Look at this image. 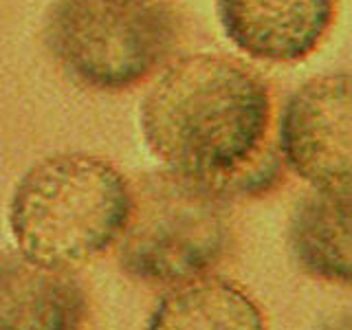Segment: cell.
<instances>
[{"mask_svg": "<svg viewBox=\"0 0 352 330\" xmlns=\"http://www.w3.org/2000/svg\"><path fill=\"white\" fill-rule=\"evenodd\" d=\"M267 80L236 58L190 53L163 66L139 106L146 148L165 170L216 187L271 148Z\"/></svg>", "mask_w": 352, "mask_h": 330, "instance_id": "1", "label": "cell"}, {"mask_svg": "<svg viewBox=\"0 0 352 330\" xmlns=\"http://www.w3.org/2000/svg\"><path fill=\"white\" fill-rule=\"evenodd\" d=\"M130 212V179L88 152H58L20 176L7 207L18 251L60 267L115 247Z\"/></svg>", "mask_w": 352, "mask_h": 330, "instance_id": "2", "label": "cell"}, {"mask_svg": "<svg viewBox=\"0 0 352 330\" xmlns=\"http://www.w3.org/2000/svg\"><path fill=\"white\" fill-rule=\"evenodd\" d=\"M231 245V201L216 185L172 170L130 181V212L117 262L132 280L181 284L201 278Z\"/></svg>", "mask_w": 352, "mask_h": 330, "instance_id": "3", "label": "cell"}, {"mask_svg": "<svg viewBox=\"0 0 352 330\" xmlns=\"http://www.w3.org/2000/svg\"><path fill=\"white\" fill-rule=\"evenodd\" d=\"M181 18L165 0H55L42 42L77 86L126 93L172 60Z\"/></svg>", "mask_w": 352, "mask_h": 330, "instance_id": "4", "label": "cell"}, {"mask_svg": "<svg viewBox=\"0 0 352 330\" xmlns=\"http://www.w3.org/2000/svg\"><path fill=\"white\" fill-rule=\"evenodd\" d=\"M350 75L311 77L284 99L275 150L286 170L313 190H350Z\"/></svg>", "mask_w": 352, "mask_h": 330, "instance_id": "5", "label": "cell"}, {"mask_svg": "<svg viewBox=\"0 0 352 330\" xmlns=\"http://www.w3.org/2000/svg\"><path fill=\"white\" fill-rule=\"evenodd\" d=\"M335 16L337 0H216L225 38L267 64L308 60L328 38Z\"/></svg>", "mask_w": 352, "mask_h": 330, "instance_id": "6", "label": "cell"}, {"mask_svg": "<svg viewBox=\"0 0 352 330\" xmlns=\"http://www.w3.org/2000/svg\"><path fill=\"white\" fill-rule=\"evenodd\" d=\"M88 295L71 267L0 251V330H84Z\"/></svg>", "mask_w": 352, "mask_h": 330, "instance_id": "7", "label": "cell"}, {"mask_svg": "<svg viewBox=\"0 0 352 330\" xmlns=\"http://www.w3.org/2000/svg\"><path fill=\"white\" fill-rule=\"evenodd\" d=\"M286 245L306 275L350 284V190H311L291 209Z\"/></svg>", "mask_w": 352, "mask_h": 330, "instance_id": "8", "label": "cell"}, {"mask_svg": "<svg viewBox=\"0 0 352 330\" xmlns=\"http://www.w3.org/2000/svg\"><path fill=\"white\" fill-rule=\"evenodd\" d=\"M146 330H267V319L234 280L201 275L174 284L152 308Z\"/></svg>", "mask_w": 352, "mask_h": 330, "instance_id": "9", "label": "cell"}, {"mask_svg": "<svg viewBox=\"0 0 352 330\" xmlns=\"http://www.w3.org/2000/svg\"><path fill=\"white\" fill-rule=\"evenodd\" d=\"M319 330H350V319H348V315H341V317L333 319V322H326Z\"/></svg>", "mask_w": 352, "mask_h": 330, "instance_id": "10", "label": "cell"}]
</instances>
